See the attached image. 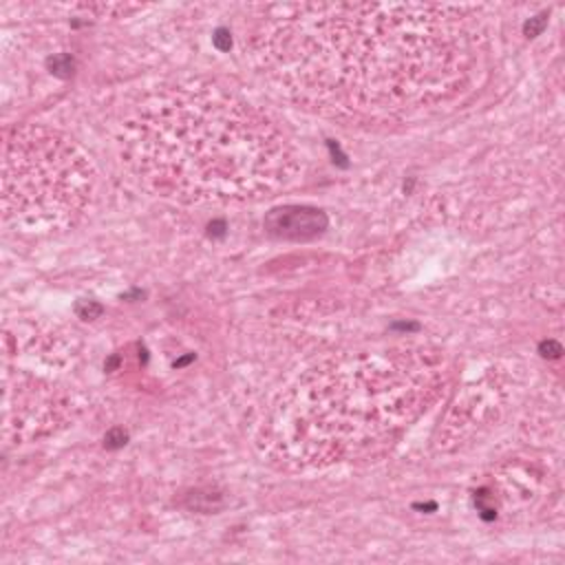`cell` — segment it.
<instances>
[{"instance_id": "obj_1", "label": "cell", "mask_w": 565, "mask_h": 565, "mask_svg": "<svg viewBox=\"0 0 565 565\" xmlns=\"http://www.w3.org/2000/svg\"><path fill=\"white\" fill-rule=\"evenodd\" d=\"M481 18L477 4H256L245 49L271 86L313 113L402 121L475 84L486 55Z\"/></svg>"}, {"instance_id": "obj_2", "label": "cell", "mask_w": 565, "mask_h": 565, "mask_svg": "<svg viewBox=\"0 0 565 565\" xmlns=\"http://www.w3.org/2000/svg\"><path fill=\"white\" fill-rule=\"evenodd\" d=\"M119 157L146 190L183 205L256 203L296 174V152L278 121L212 79L143 97L121 126Z\"/></svg>"}, {"instance_id": "obj_3", "label": "cell", "mask_w": 565, "mask_h": 565, "mask_svg": "<svg viewBox=\"0 0 565 565\" xmlns=\"http://www.w3.org/2000/svg\"><path fill=\"white\" fill-rule=\"evenodd\" d=\"M446 382L444 353L426 344L335 353L300 371L274 397L256 444L287 470L371 459L437 402Z\"/></svg>"}, {"instance_id": "obj_4", "label": "cell", "mask_w": 565, "mask_h": 565, "mask_svg": "<svg viewBox=\"0 0 565 565\" xmlns=\"http://www.w3.org/2000/svg\"><path fill=\"white\" fill-rule=\"evenodd\" d=\"M95 190L88 157L62 132L24 124L2 139V221L26 234L73 227Z\"/></svg>"}, {"instance_id": "obj_5", "label": "cell", "mask_w": 565, "mask_h": 565, "mask_svg": "<svg viewBox=\"0 0 565 565\" xmlns=\"http://www.w3.org/2000/svg\"><path fill=\"white\" fill-rule=\"evenodd\" d=\"M324 227H327L324 212L313 207L287 205V207L271 210V214H267L265 218V230L278 238H294V241L311 238L320 234Z\"/></svg>"}]
</instances>
